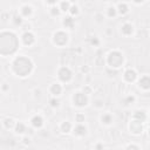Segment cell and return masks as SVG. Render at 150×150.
<instances>
[{
    "label": "cell",
    "mask_w": 150,
    "mask_h": 150,
    "mask_svg": "<svg viewBox=\"0 0 150 150\" xmlns=\"http://www.w3.org/2000/svg\"><path fill=\"white\" fill-rule=\"evenodd\" d=\"M19 39L14 32L4 30L0 33V55L12 56L19 48Z\"/></svg>",
    "instance_id": "cell-1"
},
{
    "label": "cell",
    "mask_w": 150,
    "mask_h": 150,
    "mask_svg": "<svg viewBox=\"0 0 150 150\" xmlns=\"http://www.w3.org/2000/svg\"><path fill=\"white\" fill-rule=\"evenodd\" d=\"M33 69H34V63L26 55H19L12 62V70L19 77L29 76L32 74Z\"/></svg>",
    "instance_id": "cell-2"
},
{
    "label": "cell",
    "mask_w": 150,
    "mask_h": 150,
    "mask_svg": "<svg viewBox=\"0 0 150 150\" xmlns=\"http://www.w3.org/2000/svg\"><path fill=\"white\" fill-rule=\"evenodd\" d=\"M124 63V55L122 52L114 49L107 55V64L109 69H120Z\"/></svg>",
    "instance_id": "cell-3"
},
{
    "label": "cell",
    "mask_w": 150,
    "mask_h": 150,
    "mask_svg": "<svg viewBox=\"0 0 150 150\" xmlns=\"http://www.w3.org/2000/svg\"><path fill=\"white\" fill-rule=\"evenodd\" d=\"M53 43L57 47H64L67 46L68 41H69V35L68 33H66L64 30H57L53 34Z\"/></svg>",
    "instance_id": "cell-4"
},
{
    "label": "cell",
    "mask_w": 150,
    "mask_h": 150,
    "mask_svg": "<svg viewBox=\"0 0 150 150\" xmlns=\"http://www.w3.org/2000/svg\"><path fill=\"white\" fill-rule=\"evenodd\" d=\"M57 79H59L60 83H64V84L69 83L71 81V79H73L71 69L69 67H67V66H63V67L59 68V70H57Z\"/></svg>",
    "instance_id": "cell-5"
},
{
    "label": "cell",
    "mask_w": 150,
    "mask_h": 150,
    "mask_svg": "<svg viewBox=\"0 0 150 150\" xmlns=\"http://www.w3.org/2000/svg\"><path fill=\"white\" fill-rule=\"evenodd\" d=\"M73 103L77 108L87 107L89 103V96L83 91H76L73 95Z\"/></svg>",
    "instance_id": "cell-6"
},
{
    "label": "cell",
    "mask_w": 150,
    "mask_h": 150,
    "mask_svg": "<svg viewBox=\"0 0 150 150\" xmlns=\"http://www.w3.org/2000/svg\"><path fill=\"white\" fill-rule=\"evenodd\" d=\"M20 41H21V43H22L25 47H32V46L35 43L36 39H35V35H34L32 32L25 30V32L22 33L21 38H20Z\"/></svg>",
    "instance_id": "cell-7"
},
{
    "label": "cell",
    "mask_w": 150,
    "mask_h": 150,
    "mask_svg": "<svg viewBox=\"0 0 150 150\" xmlns=\"http://www.w3.org/2000/svg\"><path fill=\"white\" fill-rule=\"evenodd\" d=\"M137 77H138L137 71H136L135 69H132V68H128V69L123 73V79H124V81L128 82V83L135 82V81L137 80Z\"/></svg>",
    "instance_id": "cell-8"
},
{
    "label": "cell",
    "mask_w": 150,
    "mask_h": 150,
    "mask_svg": "<svg viewBox=\"0 0 150 150\" xmlns=\"http://www.w3.org/2000/svg\"><path fill=\"white\" fill-rule=\"evenodd\" d=\"M129 129H130V132L134 134V135H141L142 131H143V123L136 121V120H131L130 124H129Z\"/></svg>",
    "instance_id": "cell-9"
},
{
    "label": "cell",
    "mask_w": 150,
    "mask_h": 150,
    "mask_svg": "<svg viewBox=\"0 0 150 150\" xmlns=\"http://www.w3.org/2000/svg\"><path fill=\"white\" fill-rule=\"evenodd\" d=\"M71 131H73V134H74L76 137H83V136L87 135L88 128H87L83 123H76V125L73 127Z\"/></svg>",
    "instance_id": "cell-10"
},
{
    "label": "cell",
    "mask_w": 150,
    "mask_h": 150,
    "mask_svg": "<svg viewBox=\"0 0 150 150\" xmlns=\"http://www.w3.org/2000/svg\"><path fill=\"white\" fill-rule=\"evenodd\" d=\"M132 120H136V121H138V122H141V123H144L146 120H148V112L145 111V110H143V109H138V110H135L134 112H132V117H131Z\"/></svg>",
    "instance_id": "cell-11"
},
{
    "label": "cell",
    "mask_w": 150,
    "mask_h": 150,
    "mask_svg": "<svg viewBox=\"0 0 150 150\" xmlns=\"http://www.w3.org/2000/svg\"><path fill=\"white\" fill-rule=\"evenodd\" d=\"M62 90H63V87H62V83H60V82H54L49 87V93L56 97H59L62 94Z\"/></svg>",
    "instance_id": "cell-12"
},
{
    "label": "cell",
    "mask_w": 150,
    "mask_h": 150,
    "mask_svg": "<svg viewBox=\"0 0 150 150\" xmlns=\"http://www.w3.org/2000/svg\"><path fill=\"white\" fill-rule=\"evenodd\" d=\"M138 88L144 90V91H148L150 89V77H149V75L141 76V79L138 80Z\"/></svg>",
    "instance_id": "cell-13"
},
{
    "label": "cell",
    "mask_w": 150,
    "mask_h": 150,
    "mask_svg": "<svg viewBox=\"0 0 150 150\" xmlns=\"http://www.w3.org/2000/svg\"><path fill=\"white\" fill-rule=\"evenodd\" d=\"M45 124V120L41 115H34L32 118H30V125L35 129H41Z\"/></svg>",
    "instance_id": "cell-14"
},
{
    "label": "cell",
    "mask_w": 150,
    "mask_h": 150,
    "mask_svg": "<svg viewBox=\"0 0 150 150\" xmlns=\"http://www.w3.org/2000/svg\"><path fill=\"white\" fill-rule=\"evenodd\" d=\"M134 25L130 23V22H124L122 26H121V33L124 35V36H130L134 34Z\"/></svg>",
    "instance_id": "cell-15"
},
{
    "label": "cell",
    "mask_w": 150,
    "mask_h": 150,
    "mask_svg": "<svg viewBox=\"0 0 150 150\" xmlns=\"http://www.w3.org/2000/svg\"><path fill=\"white\" fill-rule=\"evenodd\" d=\"M32 14H33V7L30 5H23V6H21V8H20V15L23 19H27V18L32 16Z\"/></svg>",
    "instance_id": "cell-16"
},
{
    "label": "cell",
    "mask_w": 150,
    "mask_h": 150,
    "mask_svg": "<svg viewBox=\"0 0 150 150\" xmlns=\"http://www.w3.org/2000/svg\"><path fill=\"white\" fill-rule=\"evenodd\" d=\"M62 26H63L64 28L73 29V28L75 27V19H74V16H71V15L64 16L63 20H62Z\"/></svg>",
    "instance_id": "cell-17"
},
{
    "label": "cell",
    "mask_w": 150,
    "mask_h": 150,
    "mask_svg": "<svg viewBox=\"0 0 150 150\" xmlns=\"http://www.w3.org/2000/svg\"><path fill=\"white\" fill-rule=\"evenodd\" d=\"M116 12L118 15H125L129 13V6L128 4L125 2H120L117 6H116Z\"/></svg>",
    "instance_id": "cell-18"
},
{
    "label": "cell",
    "mask_w": 150,
    "mask_h": 150,
    "mask_svg": "<svg viewBox=\"0 0 150 150\" xmlns=\"http://www.w3.org/2000/svg\"><path fill=\"white\" fill-rule=\"evenodd\" d=\"M71 129H73V124L69 121H63L60 124V130L62 134H69L71 132Z\"/></svg>",
    "instance_id": "cell-19"
},
{
    "label": "cell",
    "mask_w": 150,
    "mask_h": 150,
    "mask_svg": "<svg viewBox=\"0 0 150 150\" xmlns=\"http://www.w3.org/2000/svg\"><path fill=\"white\" fill-rule=\"evenodd\" d=\"M14 131H15V134H18V135H23V134L27 131V127H26V124L22 123V122H16L15 125H14Z\"/></svg>",
    "instance_id": "cell-20"
},
{
    "label": "cell",
    "mask_w": 150,
    "mask_h": 150,
    "mask_svg": "<svg viewBox=\"0 0 150 150\" xmlns=\"http://www.w3.org/2000/svg\"><path fill=\"white\" fill-rule=\"evenodd\" d=\"M112 121H114V118H112V115H111V114L104 112V114L101 115V122H102V124H104V125H110V124L112 123Z\"/></svg>",
    "instance_id": "cell-21"
},
{
    "label": "cell",
    "mask_w": 150,
    "mask_h": 150,
    "mask_svg": "<svg viewBox=\"0 0 150 150\" xmlns=\"http://www.w3.org/2000/svg\"><path fill=\"white\" fill-rule=\"evenodd\" d=\"M15 123H16V122H15L12 117H6V118H4V121H2V124H4L5 129H7V130H9V129H14Z\"/></svg>",
    "instance_id": "cell-22"
},
{
    "label": "cell",
    "mask_w": 150,
    "mask_h": 150,
    "mask_svg": "<svg viewBox=\"0 0 150 150\" xmlns=\"http://www.w3.org/2000/svg\"><path fill=\"white\" fill-rule=\"evenodd\" d=\"M105 15H107L108 18H110V19L115 18V16L117 15L116 7H115V6H109V7L107 8V11H105Z\"/></svg>",
    "instance_id": "cell-23"
},
{
    "label": "cell",
    "mask_w": 150,
    "mask_h": 150,
    "mask_svg": "<svg viewBox=\"0 0 150 150\" xmlns=\"http://www.w3.org/2000/svg\"><path fill=\"white\" fill-rule=\"evenodd\" d=\"M12 22H13L14 26H22V23H23V18H22L20 14H15V15H13V18H12Z\"/></svg>",
    "instance_id": "cell-24"
},
{
    "label": "cell",
    "mask_w": 150,
    "mask_h": 150,
    "mask_svg": "<svg viewBox=\"0 0 150 150\" xmlns=\"http://www.w3.org/2000/svg\"><path fill=\"white\" fill-rule=\"evenodd\" d=\"M70 2L69 1H61L60 2V6H59V8H60V11H61V13L63 12V13H67L68 11H69V8H70Z\"/></svg>",
    "instance_id": "cell-25"
},
{
    "label": "cell",
    "mask_w": 150,
    "mask_h": 150,
    "mask_svg": "<svg viewBox=\"0 0 150 150\" xmlns=\"http://www.w3.org/2000/svg\"><path fill=\"white\" fill-rule=\"evenodd\" d=\"M68 12H69V14H70L71 16H76V15H79V13H80V8H79V6H76V4H71Z\"/></svg>",
    "instance_id": "cell-26"
},
{
    "label": "cell",
    "mask_w": 150,
    "mask_h": 150,
    "mask_svg": "<svg viewBox=\"0 0 150 150\" xmlns=\"http://www.w3.org/2000/svg\"><path fill=\"white\" fill-rule=\"evenodd\" d=\"M49 14H50L52 16H59V15L61 14V11H60L59 6H56V5H53V6H50V9H49Z\"/></svg>",
    "instance_id": "cell-27"
},
{
    "label": "cell",
    "mask_w": 150,
    "mask_h": 150,
    "mask_svg": "<svg viewBox=\"0 0 150 150\" xmlns=\"http://www.w3.org/2000/svg\"><path fill=\"white\" fill-rule=\"evenodd\" d=\"M60 98L59 97H56V96H53L50 100H49V105L52 107V108H59L60 107Z\"/></svg>",
    "instance_id": "cell-28"
},
{
    "label": "cell",
    "mask_w": 150,
    "mask_h": 150,
    "mask_svg": "<svg viewBox=\"0 0 150 150\" xmlns=\"http://www.w3.org/2000/svg\"><path fill=\"white\" fill-rule=\"evenodd\" d=\"M86 121V116H84V114H82V112H77L76 115H75V122L76 123H83Z\"/></svg>",
    "instance_id": "cell-29"
},
{
    "label": "cell",
    "mask_w": 150,
    "mask_h": 150,
    "mask_svg": "<svg viewBox=\"0 0 150 150\" xmlns=\"http://www.w3.org/2000/svg\"><path fill=\"white\" fill-rule=\"evenodd\" d=\"M135 101H136V97L134 96V95H129V96H127L125 98H124V103L125 104H134L135 103Z\"/></svg>",
    "instance_id": "cell-30"
},
{
    "label": "cell",
    "mask_w": 150,
    "mask_h": 150,
    "mask_svg": "<svg viewBox=\"0 0 150 150\" xmlns=\"http://www.w3.org/2000/svg\"><path fill=\"white\" fill-rule=\"evenodd\" d=\"M89 42H90V45L94 46V47H98V46H100V39H98L97 36H91L90 40H89Z\"/></svg>",
    "instance_id": "cell-31"
},
{
    "label": "cell",
    "mask_w": 150,
    "mask_h": 150,
    "mask_svg": "<svg viewBox=\"0 0 150 150\" xmlns=\"http://www.w3.org/2000/svg\"><path fill=\"white\" fill-rule=\"evenodd\" d=\"M93 104H94V107L97 108V109H101V108H103V105H104V103H103L102 100H95Z\"/></svg>",
    "instance_id": "cell-32"
},
{
    "label": "cell",
    "mask_w": 150,
    "mask_h": 150,
    "mask_svg": "<svg viewBox=\"0 0 150 150\" xmlns=\"http://www.w3.org/2000/svg\"><path fill=\"white\" fill-rule=\"evenodd\" d=\"M82 91H83V93H86L87 95H90V94H91V88H90L89 86H84Z\"/></svg>",
    "instance_id": "cell-33"
},
{
    "label": "cell",
    "mask_w": 150,
    "mask_h": 150,
    "mask_svg": "<svg viewBox=\"0 0 150 150\" xmlns=\"http://www.w3.org/2000/svg\"><path fill=\"white\" fill-rule=\"evenodd\" d=\"M30 143V137H28V136H25L23 138H22V144H25V145H28Z\"/></svg>",
    "instance_id": "cell-34"
},
{
    "label": "cell",
    "mask_w": 150,
    "mask_h": 150,
    "mask_svg": "<svg viewBox=\"0 0 150 150\" xmlns=\"http://www.w3.org/2000/svg\"><path fill=\"white\" fill-rule=\"evenodd\" d=\"M45 2L49 6H53V5H56L59 2V0H45Z\"/></svg>",
    "instance_id": "cell-35"
},
{
    "label": "cell",
    "mask_w": 150,
    "mask_h": 150,
    "mask_svg": "<svg viewBox=\"0 0 150 150\" xmlns=\"http://www.w3.org/2000/svg\"><path fill=\"white\" fill-rule=\"evenodd\" d=\"M125 148H127V149H136V150L139 149V146H138V145H135V144H129V145H127Z\"/></svg>",
    "instance_id": "cell-36"
},
{
    "label": "cell",
    "mask_w": 150,
    "mask_h": 150,
    "mask_svg": "<svg viewBox=\"0 0 150 150\" xmlns=\"http://www.w3.org/2000/svg\"><path fill=\"white\" fill-rule=\"evenodd\" d=\"M131 1H132L134 4H136V5H141V4H142L144 0H131Z\"/></svg>",
    "instance_id": "cell-37"
},
{
    "label": "cell",
    "mask_w": 150,
    "mask_h": 150,
    "mask_svg": "<svg viewBox=\"0 0 150 150\" xmlns=\"http://www.w3.org/2000/svg\"><path fill=\"white\" fill-rule=\"evenodd\" d=\"M8 89H9V87H8L6 83H4V84H2V90L6 91V90H8Z\"/></svg>",
    "instance_id": "cell-38"
},
{
    "label": "cell",
    "mask_w": 150,
    "mask_h": 150,
    "mask_svg": "<svg viewBox=\"0 0 150 150\" xmlns=\"http://www.w3.org/2000/svg\"><path fill=\"white\" fill-rule=\"evenodd\" d=\"M94 148H95V149H103L104 146H103V144H96Z\"/></svg>",
    "instance_id": "cell-39"
},
{
    "label": "cell",
    "mask_w": 150,
    "mask_h": 150,
    "mask_svg": "<svg viewBox=\"0 0 150 150\" xmlns=\"http://www.w3.org/2000/svg\"><path fill=\"white\" fill-rule=\"evenodd\" d=\"M67 1H69L70 4H76V2L79 1V0H67Z\"/></svg>",
    "instance_id": "cell-40"
},
{
    "label": "cell",
    "mask_w": 150,
    "mask_h": 150,
    "mask_svg": "<svg viewBox=\"0 0 150 150\" xmlns=\"http://www.w3.org/2000/svg\"><path fill=\"white\" fill-rule=\"evenodd\" d=\"M103 2H108V1H110V0H102Z\"/></svg>",
    "instance_id": "cell-41"
},
{
    "label": "cell",
    "mask_w": 150,
    "mask_h": 150,
    "mask_svg": "<svg viewBox=\"0 0 150 150\" xmlns=\"http://www.w3.org/2000/svg\"><path fill=\"white\" fill-rule=\"evenodd\" d=\"M0 142H1V137H0Z\"/></svg>",
    "instance_id": "cell-42"
}]
</instances>
